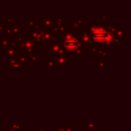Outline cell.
Returning <instances> with one entry per match:
<instances>
[{"label":"cell","mask_w":131,"mask_h":131,"mask_svg":"<svg viewBox=\"0 0 131 131\" xmlns=\"http://www.w3.org/2000/svg\"><path fill=\"white\" fill-rule=\"evenodd\" d=\"M108 37V34L106 33V31H97L94 34V39L98 41H101V40H104L106 38Z\"/></svg>","instance_id":"cell-1"},{"label":"cell","mask_w":131,"mask_h":131,"mask_svg":"<svg viewBox=\"0 0 131 131\" xmlns=\"http://www.w3.org/2000/svg\"><path fill=\"white\" fill-rule=\"evenodd\" d=\"M77 46V42L75 41V40H68V41L66 43V47L68 48V49H70V50H73V49H75Z\"/></svg>","instance_id":"cell-2"}]
</instances>
